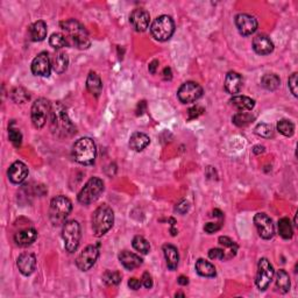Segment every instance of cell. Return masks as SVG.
<instances>
[{"label":"cell","mask_w":298,"mask_h":298,"mask_svg":"<svg viewBox=\"0 0 298 298\" xmlns=\"http://www.w3.org/2000/svg\"><path fill=\"white\" fill-rule=\"evenodd\" d=\"M297 82H298V80H297V72H294L293 75L289 77V82H288V83H289L290 91L295 97L298 96V93H297Z\"/></svg>","instance_id":"cell-43"},{"label":"cell","mask_w":298,"mask_h":298,"mask_svg":"<svg viewBox=\"0 0 298 298\" xmlns=\"http://www.w3.org/2000/svg\"><path fill=\"white\" fill-rule=\"evenodd\" d=\"M49 45L54 49H62L68 46V41H66L64 34H62V33H54L49 38Z\"/></svg>","instance_id":"cell-37"},{"label":"cell","mask_w":298,"mask_h":298,"mask_svg":"<svg viewBox=\"0 0 298 298\" xmlns=\"http://www.w3.org/2000/svg\"><path fill=\"white\" fill-rule=\"evenodd\" d=\"M61 28L64 32V36L68 41V46L77 49H88L91 46L89 33L79 21L75 19H69L61 22Z\"/></svg>","instance_id":"cell-1"},{"label":"cell","mask_w":298,"mask_h":298,"mask_svg":"<svg viewBox=\"0 0 298 298\" xmlns=\"http://www.w3.org/2000/svg\"><path fill=\"white\" fill-rule=\"evenodd\" d=\"M196 272L203 277H214L217 275L216 267L204 259H199L196 262Z\"/></svg>","instance_id":"cell-29"},{"label":"cell","mask_w":298,"mask_h":298,"mask_svg":"<svg viewBox=\"0 0 298 298\" xmlns=\"http://www.w3.org/2000/svg\"><path fill=\"white\" fill-rule=\"evenodd\" d=\"M253 49L259 55H269L274 50V43L267 35L259 34L253 40Z\"/></svg>","instance_id":"cell-19"},{"label":"cell","mask_w":298,"mask_h":298,"mask_svg":"<svg viewBox=\"0 0 298 298\" xmlns=\"http://www.w3.org/2000/svg\"><path fill=\"white\" fill-rule=\"evenodd\" d=\"M281 84L280 77L275 73H267L261 78V85L268 91H275Z\"/></svg>","instance_id":"cell-32"},{"label":"cell","mask_w":298,"mask_h":298,"mask_svg":"<svg viewBox=\"0 0 298 298\" xmlns=\"http://www.w3.org/2000/svg\"><path fill=\"white\" fill-rule=\"evenodd\" d=\"M176 297H179V296H180V297H184V294H182V293H177L176 295H175Z\"/></svg>","instance_id":"cell-53"},{"label":"cell","mask_w":298,"mask_h":298,"mask_svg":"<svg viewBox=\"0 0 298 298\" xmlns=\"http://www.w3.org/2000/svg\"><path fill=\"white\" fill-rule=\"evenodd\" d=\"M277 130L284 136H293L295 133V125L290 120L283 119L277 122Z\"/></svg>","instance_id":"cell-39"},{"label":"cell","mask_w":298,"mask_h":298,"mask_svg":"<svg viewBox=\"0 0 298 298\" xmlns=\"http://www.w3.org/2000/svg\"><path fill=\"white\" fill-rule=\"evenodd\" d=\"M209 257L211 260H225V253L222 248H211L209 250Z\"/></svg>","instance_id":"cell-42"},{"label":"cell","mask_w":298,"mask_h":298,"mask_svg":"<svg viewBox=\"0 0 298 298\" xmlns=\"http://www.w3.org/2000/svg\"><path fill=\"white\" fill-rule=\"evenodd\" d=\"M119 261L120 263L128 270H133L135 269V268H139L143 262L141 257L136 255V254L128 252V250H123V252L119 254Z\"/></svg>","instance_id":"cell-22"},{"label":"cell","mask_w":298,"mask_h":298,"mask_svg":"<svg viewBox=\"0 0 298 298\" xmlns=\"http://www.w3.org/2000/svg\"><path fill=\"white\" fill-rule=\"evenodd\" d=\"M50 110H52V105H50L48 99L39 98L38 100H35L31 112L32 122L35 128H42L46 125L47 119H48L50 115Z\"/></svg>","instance_id":"cell-9"},{"label":"cell","mask_w":298,"mask_h":298,"mask_svg":"<svg viewBox=\"0 0 298 298\" xmlns=\"http://www.w3.org/2000/svg\"><path fill=\"white\" fill-rule=\"evenodd\" d=\"M38 238V232L34 229H26L20 231V232L15 233L14 236V242L19 247H28L32 245L33 242Z\"/></svg>","instance_id":"cell-21"},{"label":"cell","mask_w":298,"mask_h":298,"mask_svg":"<svg viewBox=\"0 0 298 298\" xmlns=\"http://www.w3.org/2000/svg\"><path fill=\"white\" fill-rule=\"evenodd\" d=\"M254 154H256V155H259V154L264 153V147L263 146H255L253 149Z\"/></svg>","instance_id":"cell-52"},{"label":"cell","mask_w":298,"mask_h":298,"mask_svg":"<svg viewBox=\"0 0 298 298\" xmlns=\"http://www.w3.org/2000/svg\"><path fill=\"white\" fill-rule=\"evenodd\" d=\"M80 225L76 220L65 222L62 230V238L64 241V247L69 253L76 252L80 241Z\"/></svg>","instance_id":"cell-8"},{"label":"cell","mask_w":298,"mask_h":298,"mask_svg":"<svg viewBox=\"0 0 298 298\" xmlns=\"http://www.w3.org/2000/svg\"><path fill=\"white\" fill-rule=\"evenodd\" d=\"M8 179L11 180L13 184H20L27 179L28 176V168L25 163L21 161H15L13 165L9 167L8 172Z\"/></svg>","instance_id":"cell-18"},{"label":"cell","mask_w":298,"mask_h":298,"mask_svg":"<svg viewBox=\"0 0 298 298\" xmlns=\"http://www.w3.org/2000/svg\"><path fill=\"white\" fill-rule=\"evenodd\" d=\"M103 281L106 286L115 287L121 282V274L119 272H112V270H106L103 275Z\"/></svg>","instance_id":"cell-35"},{"label":"cell","mask_w":298,"mask_h":298,"mask_svg":"<svg viewBox=\"0 0 298 298\" xmlns=\"http://www.w3.org/2000/svg\"><path fill=\"white\" fill-rule=\"evenodd\" d=\"M141 286H142L141 281L135 279V277H133V279H129V281H128V287L132 290H139L140 287H141Z\"/></svg>","instance_id":"cell-48"},{"label":"cell","mask_w":298,"mask_h":298,"mask_svg":"<svg viewBox=\"0 0 298 298\" xmlns=\"http://www.w3.org/2000/svg\"><path fill=\"white\" fill-rule=\"evenodd\" d=\"M50 126L58 136H69L76 132L75 126L66 115L64 106L60 102L54 104L50 110Z\"/></svg>","instance_id":"cell-2"},{"label":"cell","mask_w":298,"mask_h":298,"mask_svg":"<svg viewBox=\"0 0 298 298\" xmlns=\"http://www.w3.org/2000/svg\"><path fill=\"white\" fill-rule=\"evenodd\" d=\"M113 223H115V212L106 204L97 207L95 212L92 213V231L96 237H103L104 234H106L112 229Z\"/></svg>","instance_id":"cell-3"},{"label":"cell","mask_w":298,"mask_h":298,"mask_svg":"<svg viewBox=\"0 0 298 298\" xmlns=\"http://www.w3.org/2000/svg\"><path fill=\"white\" fill-rule=\"evenodd\" d=\"M275 275V270L272 263L267 259H261L257 263V274H256V286L261 291L268 289L273 277Z\"/></svg>","instance_id":"cell-10"},{"label":"cell","mask_w":298,"mask_h":298,"mask_svg":"<svg viewBox=\"0 0 298 298\" xmlns=\"http://www.w3.org/2000/svg\"><path fill=\"white\" fill-rule=\"evenodd\" d=\"M104 191V182L98 177H91L83 189L80 190L77 199L83 205H89V204L95 203L99 198Z\"/></svg>","instance_id":"cell-7"},{"label":"cell","mask_w":298,"mask_h":298,"mask_svg":"<svg viewBox=\"0 0 298 298\" xmlns=\"http://www.w3.org/2000/svg\"><path fill=\"white\" fill-rule=\"evenodd\" d=\"M220 229H222V222H219V223H207L206 225L204 226V231H205V232L209 233V234L216 233L217 231H219Z\"/></svg>","instance_id":"cell-44"},{"label":"cell","mask_w":298,"mask_h":298,"mask_svg":"<svg viewBox=\"0 0 298 298\" xmlns=\"http://www.w3.org/2000/svg\"><path fill=\"white\" fill-rule=\"evenodd\" d=\"M99 256V249L97 246H88L79 254L76 259V266L82 272H88L89 269L95 266Z\"/></svg>","instance_id":"cell-12"},{"label":"cell","mask_w":298,"mask_h":298,"mask_svg":"<svg viewBox=\"0 0 298 298\" xmlns=\"http://www.w3.org/2000/svg\"><path fill=\"white\" fill-rule=\"evenodd\" d=\"M162 77H163V79H165V80H170V79H172V78H173V71H172V69L168 68V66H167V68L163 69Z\"/></svg>","instance_id":"cell-50"},{"label":"cell","mask_w":298,"mask_h":298,"mask_svg":"<svg viewBox=\"0 0 298 298\" xmlns=\"http://www.w3.org/2000/svg\"><path fill=\"white\" fill-rule=\"evenodd\" d=\"M68 65H69L68 55L62 52L56 53V55L54 56L52 60V68L54 69V71L61 75V73H63L66 69H68Z\"/></svg>","instance_id":"cell-28"},{"label":"cell","mask_w":298,"mask_h":298,"mask_svg":"<svg viewBox=\"0 0 298 298\" xmlns=\"http://www.w3.org/2000/svg\"><path fill=\"white\" fill-rule=\"evenodd\" d=\"M130 25L136 32H145L149 27L150 15L146 9L136 8L129 15Z\"/></svg>","instance_id":"cell-16"},{"label":"cell","mask_w":298,"mask_h":298,"mask_svg":"<svg viewBox=\"0 0 298 298\" xmlns=\"http://www.w3.org/2000/svg\"><path fill=\"white\" fill-rule=\"evenodd\" d=\"M255 134L256 135L261 136V138L269 139L274 135L273 127L270 125H268V123H263V122L259 123V125L255 127Z\"/></svg>","instance_id":"cell-40"},{"label":"cell","mask_w":298,"mask_h":298,"mask_svg":"<svg viewBox=\"0 0 298 298\" xmlns=\"http://www.w3.org/2000/svg\"><path fill=\"white\" fill-rule=\"evenodd\" d=\"M149 136L145 133L135 132L133 133L129 138V148L133 149L134 152H141V150L149 146Z\"/></svg>","instance_id":"cell-23"},{"label":"cell","mask_w":298,"mask_h":298,"mask_svg":"<svg viewBox=\"0 0 298 298\" xmlns=\"http://www.w3.org/2000/svg\"><path fill=\"white\" fill-rule=\"evenodd\" d=\"M202 113H203V109H200L198 106L192 107V109L189 110V119H195L198 116L202 115Z\"/></svg>","instance_id":"cell-47"},{"label":"cell","mask_w":298,"mask_h":298,"mask_svg":"<svg viewBox=\"0 0 298 298\" xmlns=\"http://www.w3.org/2000/svg\"><path fill=\"white\" fill-rule=\"evenodd\" d=\"M47 32H48V29H47V23L42 21V20H39V21L34 22L31 26V28H29V35H31L32 41L35 42L43 41V40L47 38Z\"/></svg>","instance_id":"cell-26"},{"label":"cell","mask_w":298,"mask_h":298,"mask_svg":"<svg viewBox=\"0 0 298 298\" xmlns=\"http://www.w3.org/2000/svg\"><path fill=\"white\" fill-rule=\"evenodd\" d=\"M31 69L35 76L48 77L52 70V60L49 58V54L46 52L38 54V56L33 60Z\"/></svg>","instance_id":"cell-14"},{"label":"cell","mask_w":298,"mask_h":298,"mask_svg":"<svg viewBox=\"0 0 298 298\" xmlns=\"http://www.w3.org/2000/svg\"><path fill=\"white\" fill-rule=\"evenodd\" d=\"M279 233L283 239L289 240L294 236L293 226H291L290 220L288 218H282L279 222Z\"/></svg>","instance_id":"cell-33"},{"label":"cell","mask_w":298,"mask_h":298,"mask_svg":"<svg viewBox=\"0 0 298 298\" xmlns=\"http://www.w3.org/2000/svg\"><path fill=\"white\" fill-rule=\"evenodd\" d=\"M132 245H133L134 249L138 250V252H140L141 254H148L150 250L149 242L141 236L134 237V239L132 241Z\"/></svg>","instance_id":"cell-34"},{"label":"cell","mask_w":298,"mask_h":298,"mask_svg":"<svg viewBox=\"0 0 298 298\" xmlns=\"http://www.w3.org/2000/svg\"><path fill=\"white\" fill-rule=\"evenodd\" d=\"M16 266L22 275H32L36 268V257L32 253H22L16 260Z\"/></svg>","instance_id":"cell-17"},{"label":"cell","mask_w":298,"mask_h":298,"mask_svg":"<svg viewBox=\"0 0 298 298\" xmlns=\"http://www.w3.org/2000/svg\"><path fill=\"white\" fill-rule=\"evenodd\" d=\"M177 282H179V284H180V286H187V284H189V279L185 276H179V280H177Z\"/></svg>","instance_id":"cell-51"},{"label":"cell","mask_w":298,"mask_h":298,"mask_svg":"<svg viewBox=\"0 0 298 298\" xmlns=\"http://www.w3.org/2000/svg\"><path fill=\"white\" fill-rule=\"evenodd\" d=\"M203 96V89L196 82H185L179 86L177 97L183 104L196 103Z\"/></svg>","instance_id":"cell-11"},{"label":"cell","mask_w":298,"mask_h":298,"mask_svg":"<svg viewBox=\"0 0 298 298\" xmlns=\"http://www.w3.org/2000/svg\"><path fill=\"white\" fill-rule=\"evenodd\" d=\"M219 243L224 247V253H225V260H230L236 256L238 252V245L229 237H220Z\"/></svg>","instance_id":"cell-30"},{"label":"cell","mask_w":298,"mask_h":298,"mask_svg":"<svg viewBox=\"0 0 298 298\" xmlns=\"http://www.w3.org/2000/svg\"><path fill=\"white\" fill-rule=\"evenodd\" d=\"M243 79L240 73L236 71H230L225 78V90L230 95H237L242 89Z\"/></svg>","instance_id":"cell-20"},{"label":"cell","mask_w":298,"mask_h":298,"mask_svg":"<svg viewBox=\"0 0 298 298\" xmlns=\"http://www.w3.org/2000/svg\"><path fill=\"white\" fill-rule=\"evenodd\" d=\"M236 26L241 35L248 36L256 32L257 21L254 16L246 14V13H241V14L236 16Z\"/></svg>","instance_id":"cell-15"},{"label":"cell","mask_w":298,"mask_h":298,"mask_svg":"<svg viewBox=\"0 0 298 298\" xmlns=\"http://www.w3.org/2000/svg\"><path fill=\"white\" fill-rule=\"evenodd\" d=\"M255 119V117L247 112H238L236 116L233 117V122L239 127H245L253 121Z\"/></svg>","instance_id":"cell-38"},{"label":"cell","mask_w":298,"mask_h":298,"mask_svg":"<svg viewBox=\"0 0 298 298\" xmlns=\"http://www.w3.org/2000/svg\"><path fill=\"white\" fill-rule=\"evenodd\" d=\"M72 210V203L65 196H56L50 202L49 218L54 226L64 224L66 217Z\"/></svg>","instance_id":"cell-5"},{"label":"cell","mask_w":298,"mask_h":298,"mask_svg":"<svg viewBox=\"0 0 298 298\" xmlns=\"http://www.w3.org/2000/svg\"><path fill=\"white\" fill-rule=\"evenodd\" d=\"M8 136H9V140H11V142L14 145V147H16V148H19V147L21 146L22 134L18 128H14L13 126H9Z\"/></svg>","instance_id":"cell-41"},{"label":"cell","mask_w":298,"mask_h":298,"mask_svg":"<svg viewBox=\"0 0 298 298\" xmlns=\"http://www.w3.org/2000/svg\"><path fill=\"white\" fill-rule=\"evenodd\" d=\"M175 32V22L169 15H160L150 26V34L156 41L166 42Z\"/></svg>","instance_id":"cell-6"},{"label":"cell","mask_w":298,"mask_h":298,"mask_svg":"<svg viewBox=\"0 0 298 298\" xmlns=\"http://www.w3.org/2000/svg\"><path fill=\"white\" fill-rule=\"evenodd\" d=\"M189 209H190L189 203H187L186 200H182V202H180L179 204H177L176 207H175V211L179 214H184V213H186L187 211H189Z\"/></svg>","instance_id":"cell-45"},{"label":"cell","mask_w":298,"mask_h":298,"mask_svg":"<svg viewBox=\"0 0 298 298\" xmlns=\"http://www.w3.org/2000/svg\"><path fill=\"white\" fill-rule=\"evenodd\" d=\"M230 103L231 105L236 107L237 110H239L240 112L252 111L254 106H255V100L246 96H234L230 100Z\"/></svg>","instance_id":"cell-24"},{"label":"cell","mask_w":298,"mask_h":298,"mask_svg":"<svg viewBox=\"0 0 298 298\" xmlns=\"http://www.w3.org/2000/svg\"><path fill=\"white\" fill-rule=\"evenodd\" d=\"M141 283L143 284V286H145V288H147V289H150V288L153 287V277L148 272L143 273L142 279H141Z\"/></svg>","instance_id":"cell-46"},{"label":"cell","mask_w":298,"mask_h":298,"mask_svg":"<svg viewBox=\"0 0 298 298\" xmlns=\"http://www.w3.org/2000/svg\"><path fill=\"white\" fill-rule=\"evenodd\" d=\"M159 64H160V62L157 61V60H154V61L150 63L149 66H148L149 72L153 73V75H155L156 71H157V68H159Z\"/></svg>","instance_id":"cell-49"},{"label":"cell","mask_w":298,"mask_h":298,"mask_svg":"<svg viewBox=\"0 0 298 298\" xmlns=\"http://www.w3.org/2000/svg\"><path fill=\"white\" fill-rule=\"evenodd\" d=\"M163 254H165L166 261H167V266L170 270H175L177 266H179V250L175 246L167 245L163 246Z\"/></svg>","instance_id":"cell-25"},{"label":"cell","mask_w":298,"mask_h":298,"mask_svg":"<svg viewBox=\"0 0 298 298\" xmlns=\"http://www.w3.org/2000/svg\"><path fill=\"white\" fill-rule=\"evenodd\" d=\"M86 89L89 90V92L91 93L92 96L97 97V98H98L100 93H102L103 83H102V79H100V77L97 75L96 72L91 71L89 73L88 79H86Z\"/></svg>","instance_id":"cell-27"},{"label":"cell","mask_w":298,"mask_h":298,"mask_svg":"<svg viewBox=\"0 0 298 298\" xmlns=\"http://www.w3.org/2000/svg\"><path fill=\"white\" fill-rule=\"evenodd\" d=\"M254 224H255L259 236L262 239L269 240L272 239L275 234V226H274L273 220L267 216L266 213H257L254 217Z\"/></svg>","instance_id":"cell-13"},{"label":"cell","mask_w":298,"mask_h":298,"mask_svg":"<svg viewBox=\"0 0 298 298\" xmlns=\"http://www.w3.org/2000/svg\"><path fill=\"white\" fill-rule=\"evenodd\" d=\"M97 156V147L92 139L80 138L73 143L72 157L76 162L83 166H91L95 163Z\"/></svg>","instance_id":"cell-4"},{"label":"cell","mask_w":298,"mask_h":298,"mask_svg":"<svg viewBox=\"0 0 298 298\" xmlns=\"http://www.w3.org/2000/svg\"><path fill=\"white\" fill-rule=\"evenodd\" d=\"M11 98L13 102L16 104H25L28 102L29 98H31V96H29L28 91L23 88H15L12 90Z\"/></svg>","instance_id":"cell-36"},{"label":"cell","mask_w":298,"mask_h":298,"mask_svg":"<svg viewBox=\"0 0 298 298\" xmlns=\"http://www.w3.org/2000/svg\"><path fill=\"white\" fill-rule=\"evenodd\" d=\"M290 277L284 269H280L276 273V288L279 289L282 294H286L290 290Z\"/></svg>","instance_id":"cell-31"}]
</instances>
